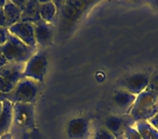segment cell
<instances>
[{
	"instance_id": "cell-26",
	"label": "cell",
	"mask_w": 158,
	"mask_h": 139,
	"mask_svg": "<svg viewBox=\"0 0 158 139\" xmlns=\"http://www.w3.org/2000/svg\"><path fill=\"white\" fill-rule=\"evenodd\" d=\"M0 26L7 27V22H6V16H5V12H3V8H0Z\"/></svg>"
},
{
	"instance_id": "cell-25",
	"label": "cell",
	"mask_w": 158,
	"mask_h": 139,
	"mask_svg": "<svg viewBox=\"0 0 158 139\" xmlns=\"http://www.w3.org/2000/svg\"><path fill=\"white\" fill-rule=\"evenodd\" d=\"M147 123L149 124L151 126H153L154 128H155L156 130H158V113L155 115V116H153L151 119H149Z\"/></svg>"
},
{
	"instance_id": "cell-10",
	"label": "cell",
	"mask_w": 158,
	"mask_h": 139,
	"mask_svg": "<svg viewBox=\"0 0 158 139\" xmlns=\"http://www.w3.org/2000/svg\"><path fill=\"white\" fill-rule=\"evenodd\" d=\"M8 29H9L11 35L15 36L16 38H19L25 45H27L29 47L37 48L35 35H34V24H31V23L19 22L16 24L12 25Z\"/></svg>"
},
{
	"instance_id": "cell-27",
	"label": "cell",
	"mask_w": 158,
	"mask_h": 139,
	"mask_svg": "<svg viewBox=\"0 0 158 139\" xmlns=\"http://www.w3.org/2000/svg\"><path fill=\"white\" fill-rule=\"evenodd\" d=\"M7 62H8V60L6 59V57L3 55L2 50H1V47H0V68L2 67V66L5 65Z\"/></svg>"
},
{
	"instance_id": "cell-12",
	"label": "cell",
	"mask_w": 158,
	"mask_h": 139,
	"mask_svg": "<svg viewBox=\"0 0 158 139\" xmlns=\"http://www.w3.org/2000/svg\"><path fill=\"white\" fill-rule=\"evenodd\" d=\"M25 64L8 61L2 67L0 68V77L5 78L11 84L16 85L21 80H23Z\"/></svg>"
},
{
	"instance_id": "cell-24",
	"label": "cell",
	"mask_w": 158,
	"mask_h": 139,
	"mask_svg": "<svg viewBox=\"0 0 158 139\" xmlns=\"http://www.w3.org/2000/svg\"><path fill=\"white\" fill-rule=\"evenodd\" d=\"M73 6H74L76 9H78L79 11H85L87 9V6L89 5L88 1H80V0H77V1H70Z\"/></svg>"
},
{
	"instance_id": "cell-30",
	"label": "cell",
	"mask_w": 158,
	"mask_h": 139,
	"mask_svg": "<svg viewBox=\"0 0 158 139\" xmlns=\"http://www.w3.org/2000/svg\"><path fill=\"white\" fill-rule=\"evenodd\" d=\"M1 110H2V103H0V113H1Z\"/></svg>"
},
{
	"instance_id": "cell-31",
	"label": "cell",
	"mask_w": 158,
	"mask_h": 139,
	"mask_svg": "<svg viewBox=\"0 0 158 139\" xmlns=\"http://www.w3.org/2000/svg\"><path fill=\"white\" fill-rule=\"evenodd\" d=\"M23 139H29V137H28V136H25V137H24V138H23Z\"/></svg>"
},
{
	"instance_id": "cell-7",
	"label": "cell",
	"mask_w": 158,
	"mask_h": 139,
	"mask_svg": "<svg viewBox=\"0 0 158 139\" xmlns=\"http://www.w3.org/2000/svg\"><path fill=\"white\" fill-rule=\"evenodd\" d=\"M134 122L129 115H110L104 121V127L110 130L116 139L125 136V132L129 126H134Z\"/></svg>"
},
{
	"instance_id": "cell-28",
	"label": "cell",
	"mask_w": 158,
	"mask_h": 139,
	"mask_svg": "<svg viewBox=\"0 0 158 139\" xmlns=\"http://www.w3.org/2000/svg\"><path fill=\"white\" fill-rule=\"evenodd\" d=\"M6 100H8L7 93H0V103H2V102L6 101Z\"/></svg>"
},
{
	"instance_id": "cell-20",
	"label": "cell",
	"mask_w": 158,
	"mask_h": 139,
	"mask_svg": "<svg viewBox=\"0 0 158 139\" xmlns=\"http://www.w3.org/2000/svg\"><path fill=\"white\" fill-rule=\"evenodd\" d=\"M94 139H116L115 136L110 132V130L106 129L104 126L99 127L94 132Z\"/></svg>"
},
{
	"instance_id": "cell-23",
	"label": "cell",
	"mask_w": 158,
	"mask_h": 139,
	"mask_svg": "<svg viewBox=\"0 0 158 139\" xmlns=\"http://www.w3.org/2000/svg\"><path fill=\"white\" fill-rule=\"evenodd\" d=\"M10 36V32L7 27L0 26V47L3 46V45L7 42L8 38Z\"/></svg>"
},
{
	"instance_id": "cell-22",
	"label": "cell",
	"mask_w": 158,
	"mask_h": 139,
	"mask_svg": "<svg viewBox=\"0 0 158 139\" xmlns=\"http://www.w3.org/2000/svg\"><path fill=\"white\" fill-rule=\"evenodd\" d=\"M125 139H142L134 126H129L125 132Z\"/></svg>"
},
{
	"instance_id": "cell-15",
	"label": "cell",
	"mask_w": 158,
	"mask_h": 139,
	"mask_svg": "<svg viewBox=\"0 0 158 139\" xmlns=\"http://www.w3.org/2000/svg\"><path fill=\"white\" fill-rule=\"evenodd\" d=\"M3 12H5L6 22H7V28L20 22L22 10L13 1H10V0L6 1L5 7H3Z\"/></svg>"
},
{
	"instance_id": "cell-29",
	"label": "cell",
	"mask_w": 158,
	"mask_h": 139,
	"mask_svg": "<svg viewBox=\"0 0 158 139\" xmlns=\"http://www.w3.org/2000/svg\"><path fill=\"white\" fill-rule=\"evenodd\" d=\"M5 3H6L5 0H0V8H3V7H5Z\"/></svg>"
},
{
	"instance_id": "cell-19",
	"label": "cell",
	"mask_w": 158,
	"mask_h": 139,
	"mask_svg": "<svg viewBox=\"0 0 158 139\" xmlns=\"http://www.w3.org/2000/svg\"><path fill=\"white\" fill-rule=\"evenodd\" d=\"M146 90L151 91L152 93L158 97V72H155L149 76V82Z\"/></svg>"
},
{
	"instance_id": "cell-8",
	"label": "cell",
	"mask_w": 158,
	"mask_h": 139,
	"mask_svg": "<svg viewBox=\"0 0 158 139\" xmlns=\"http://www.w3.org/2000/svg\"><path fill=\"white\" fill-rule=\"evenodd\" d=\"M67 135L69 139H90L91 125L90 122L84 117H76L68 122Z\"/></svg>"
},
{
	"instance_id": "cell-11",
	"label": "cell",
	"mask_w": 158,
	"mask_h": 139,
	"mask_svg": "<svg viewBox=\"0 0 158 139\" xmlns=\"http://www.w3.org/2000/svg\"><path fill=\"white\" fill-rule=\"evenodd\" d=\"M34 35L37 46L48 47L53 44V27L50 23L40 20L34 24Z\"/></svg>"
},
{
	"instance_id": "cell-16",
	"label": "cell",
	"mask_w": 158,
	"mask_h": 139,
	"mask_svg": "<svg viewBox=\"0 0 158 139\" xmlns=\"http://www.w3.org/2000/svg\"><path fill=\"white\" fill-rule=\"evenodd\" d=\"M56 5L53 1H40L39 12L41 20L51 24L55 14H56Z\"/></svg>"
},
{
	"instance_id": "cell-9",
	"label": "cell",
	"mask_w": 158,
	"mask_h": 139,
	"mask_svg": "<svg viewBox=\"0 0 158 139\" xmlns=\"http://www.w3.org/2000/svg\"><path fill=\"white\" fill-rule=\"evenodd\" d=\"M136 96L123 89H117L113 96V104L117 115H129Z\"/></svg>"
},
{
	"instance_id": "cell-6",
	"label": "cell",
	"mask_w": 158,
	"mask_h": 139,
	"mask_svg": "<svg viewBox=\"0 0 158 139\" xmlns=\"http://www.w3.org/2000/svg\"><path fill=\"white\" fill-rule=\"evenodd\" d=\"M13 121L24 128H33L35 125L34 103H13Z\"/></svg>"
},
{
	"instance_id": "cell-21",
	"label": "cell",
	"mask_w": 158,
	"mask_h": 139,
	"mask_svg": "<svg viewBox=\"0 0 158 139\" xmlns=\"http://www.w3.org/2000/svg\"><path fill=\"white\" fill-rule=\"evenodd\" d=\"M14 87H15V85L11 84V83L8 82V80H5V78L0 77V93H11V91L14 89Z\"/></svg>"
},
{
	"instance_id": "cell-4",
	"label": "cell",
	"mask_w": 158,
	"mask_h": 139,
	"mask_svg": "<svg viewBox=\"0 0 158 139\" xmlns=\"http://www.w3.org/2000/svg\"><path fill=\"white\" fill-rule=\"evenodd\" d=\"M47 67H48V61L46 54L41 51L36 52L25 63L23 77L33 80L37 83L42 82L47 73Z\"/></svg>"
},
{
	"instance_id": "cell-32",
	"label": "cell",
	"mask_w": 158,
	"mask_h": 139,
	"mask_svg": "<svg viewBox=\"0 0 158 139\" xmlns=\"http://www.w3.org/2000/svg\"><path fill=\"white\" fill-rule=\"evenodd\" d=\"M119 139H125V136H123V137H121V138H119Z\"/></svg>"
},
{
	"instance_id": "cell-14",
	"label": "cell",
	"mask_w": 158,
	"mask_h": 139,
	"mask_svg": "<svg viewBox=\"0 0 158 139\" xmlns=\"http://www.w3.org/2000/svg\"><path fill=\"white\" fill-rule=\"evenodd\" d=\"M13 122V103L8 100L2 102V110L0 113V138L8 134Z\"/></svg>"
},
{
	"instance_id": "cell-3",
	"label": "cell",
	"mask_w": 158,
	"mask_h": 139,
	"mask_svg": "<svg viewBox=\"0 0 158 139\" xmlns=\"http://www.w3.org/2000/svg\"><path fill=\"white\" fill-rule=\"evenodd\" d=\"M39 91V84L29 78H23L11 93H7L8 101L12 103H34Z\"/></svg>"
},
{
	"instance_id": "cell-13",
	"label": "cell",
	"mask_w": 158,
	"mask_h": 139,
	"mask_svg": "<svg viewBox=\"0 0 158 139\" xmlns=\"http://www.w3.org/2000/svg\"><path fill=\"white\" fill-rule=\"evenodd\" d=\"M40 1L37 0H25V3L22 8V14H21L20 22L31 23L35 24L36 22L41 20L39 12Z\"/></svg>"
},
{
	"instance_id": "cell-5",
	"label": "cell",
	"mask_w": 158,
	"mask_h": 139,
	"mask_svg": "<svg viewBox=\"0 0 158 139\" xmlns=\"http://www.w3.org/2000/svg\"><path fill=\"white\" fill-rule=\"evenodd\" d=\"M149 76L151 75L145 72L134 73L123 77L119 82V85L121 86V89L127 90L128 93L134 96H138L144 90H146L149 82Z\"/></svg>"
},
{
	"instance_id": "cell-18",
	"label": "cell",
	"mask_w": 158,
	"mask_h": 139,
	"mask_svg": "<svg viewBox=\"0 0 158 139\" xmlns=\"http://www.w3.org/2000/svg\"><path fill=\"white\" fill-rule=\"evenodd\" d=\"M63 5V9H62V15L64 16L66 21L68 22H74L77 19H79V16L81 15L82 12L79 11L78 9L74 7V6L70 3V1H65V2H62Z\"/></svg>"
},
{
	"instance_id": "cell-2",
	"label": "cell",
	"mask_w": 158,
	"mask_h": 139,
	"mask_svg": "<svg viewBox=\"0 0 158 139\" xmlns=\"http://www.w3.org/2000/svg\"><path fill=\"white\" fill-rule=\"evenodd\" d=\"M1 50H2L6 59L9 62L24 64L37 52V48L27 46L11 34H10L7 42L3 46H1Z\"/></svg>"
},
{
	"instance_id": "cell-1",
	"label": "cell",
	"mask_w": 158,
	"mask_h": 139,
	"mask_svg": "<svg viewBox=\"0 0 158 139\" xmlns=\"http://www.w3.org/2000/svg\"><path fill=\"white\" fill-rule=\"evenodd\" d=\"M158 113V97L148 90H144L136 96L129 116L134 123L148 122Z\"/></svg>"
},
{
	"instance_id": "cell-17",
	"label": "cell",
	"mask_w": 158,
	"mask_h": 139,
	"mask_svg": "<svg viewBox=\"0 0 158 139\" xmlns=\"http://www.w3.org/2000/svg\"><path fill=\"white\" fill-rule=\"evenodd\" d=\"M134 128L142 139H158V130H156L147 122H138L134 124Z\"/></svg>"
}]
</instances>
